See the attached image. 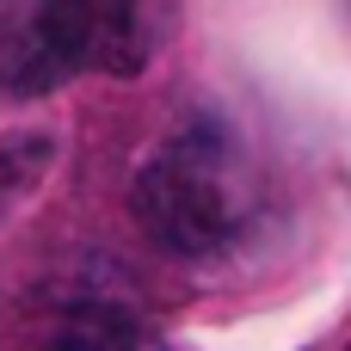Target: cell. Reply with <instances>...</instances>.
<instances>
[{
    "instance_id": "cell-2",
    "label": "cell",
    "mask_w": 351,
    "mask_h": 351,
    "mask_svg": "<svg viewBox=\"0 0 351 351\" xmlns=\"http://www.w3.org/2000/svg\"><path fill=\"white\" fill-rule=\"evenodd\" d=\"M142 62V0H31L19 49L25 86H62L68 74H136Z\"/></svg>"
},
{
    "instance_id": "cell-4",
    "label": "cell",
    "mask_w": 351,
    "mask_h": 351,
    "mask_svg": "<svg viewBox=\"0 0 351 351\" xmlns=\"http://www.w3.org/2000/svg\"><path fill=\"white\" fill-rule=\"evenodd\" d=\"M49 160H56V142L49 136H6L0 142V216L49 173Z\"/></svg>"
},
{
    "instance_id": "cell-3",
    "label": "cell",
    "mask_w": 351,
    "mask_h": 351,
    "mask_svg": "<svg viewBox=\"0 0 351 351\" xmlns=\"http://www.w3.org/2000/svg\"><path fill=\"white\" fill-rule=\"evenodd\" d=\"M49 351H167L136 315H111V308H99V315H80V321H68Z\"/></svg>"
},
{
    "instance_id": "cell-1",
    "label": "cell",
    "mask_w": 351,
    "mask_h": 351,
    "mask_svg": "<svg viewBox=\"0 0 351 351\" xmlns=\"http://www.w3.org/2000/svg\"><path fill=\"white\" fill-rule=\"evenodd\" d=\"M259 167L228 123H179L130 185V210L173 259H222L259 222Z\"/></svg>"
}]
</instances>
